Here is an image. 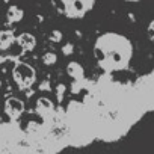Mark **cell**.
<instances>
[{
  "label": "cell",
  "mask_w": 154,
  "mask_h": 154,
  "mask_svg": "<svg viewBox=\"0 0 154 154\" xmlns=\"http://www.w3.org/2000/svg\"><path fill=\"white\" fill-rule=\"evenodd\" d=\"M92 51L98 68L106 72L127 69L134 54L133 42L118 32H104L98 35Z\"/></svg>",
  "instance_id": "cell-1"
},
{
  "label": "cell",
  "mask_w": 154,
  "mask_h": 154,
  "mask_svg": "<svg viewBox=\"0 0 154 154\" xmlns=\"http://www.w3.org/2000/svg\"><path fill=\"white\" fill-rule=\"evenodd\" d=\"M53 9L69 20L85 18L95 6L97 0H50Z\"/></svg>",
  "instance_id": "cell-2"
},
{
  "label": "cell",
  "mask_w": 154,
  "mask_h": 154,
  "mask_svg": "<svg viewBox=\"0 0 154 154\" xmlns=\"http://www.w3.org/2000/svg\"><path fill=\"white\" fill-rule=\"evenodd\" d=\"M12 80L20 91H26L36 82V71L27 62L17 60L12 66Z\"/></svg>",
  "instance_id": "cell-3"
},
{
  "label": "cell",
  "mask_w": 154,
  "mask_h": 154,
  "mask_svg": "<svg viewBox=\"0 0 154 154\" xmlns=\"http://www.w3.org/2000/svg\"><path fill=\"white\" fill-rule=\"evenodd\" d=\"M5 112H6V115L9 118L17 119L24 112V103L20 98H17V97H9L5 101Z\"/></svg>",
  "instance_id": "cell-4"
},
{
  "label": "cell",
  "mask_w": 154,
  "mask_h": 154,
  "mask_svg": "<svg viewBox=\"0 0 154 154\" xmlns=\"http://www.w3.org/2000/svg\"><path fill=\"white\" fill-rule=\"evenodd\" d=\"M17 44L20 45L21 51L24 53H29V51H33L35 47H36V38L33 33H29V32H23L20 33L17 38H15Z\"/></svg>",
  "instance_id": "cell-5"
},
{
  "label": "cell",
  "mask_w": 154,
  "mask_h": 154,
  "mask_svg": "<svg viewBox=\"0 0 154 154\" xmlns=\"http://www.w3.org/2000/svg\"><path fill=\"white\" fill-rule=\"evenodd\" d=\"M66 74L71 77L72 80L82 82V80L85 79V68L82 66V63L75 62V60H71V62L66 65Z\"/></svg>",
  "instance_id": "cell-6"
},
{
  "label": "cell",
  "mask_w": 154,
  "mask_h": 154,
  "mask_svg": "<svg viewBox=\"0 0 154 154\" xmlns=\"http://www.w3.org/2000/svg\"><path fill=\"white\" fill-rule=\"evenodd\" d=\"M23 17H24V11H23V8H20L17 5H11L6 11V20H8L9 24L20 23L23 20Z\"/></svg>",
  "instance_id": "cell-7"
},
{
  "label": "cell",
  "mask_w": 154,
  "mask_h": 154,
  "mask_svg": "<svg viewBox=\"0 0 154 154\" xmlns=\"http://www.w3.org/2000/svg\"><path fill=\"white\" fill-rule=\"evenodd\" d=\"M53 101L50 100V98H47V97H39L38 100H36V112H39V113H48V112H53Z\"/></svg>",
  "instance_id": "cell-8"
},
{
  "label": "cell",
  "mask_w": 154,
  "mask_h": 154,
  "mask_svg": "<svg viewBox=\"0 0 154 154\" xmlns=\"http://www.w3.org/2000/svg\"><path fill=\"white\" fill-rule=\"evenodd\" d=\"M14 41H15V38H14L11 30H2L0 32V45H2V48H6Z\"/></svg>",
  "instance_id": "cell-9"
},
{
  "label": "cell",
  "mask_w": 154,
  "mask_h": 154,
  "mask_svg": "<svg viewBox=\"0 0 154 154\" xmlns=\"http://www.w3.org/2000/svg\"><path fill=\"white\" fill-rule=\"evenodd\" d=\"M41 59H42V63H44L45 66H53V65L57 62V54H56L54 51H45Z\"/></svg>",
  "instance_id": "cell-10"
},
{
  "label": "cell",
  "mask_w": 154,
  "mask_h": 154,
  "mask_svg": "<svg viewBox=\"0 0 154 154\" xmlns=\"http://www.w3.org/2000/svg\"><path fill=\"white\" fill-rule=\"evenodd\" d=\"M62 38H63V35H62V32H60V30H57V29L51 30V32H50V35H48V41H50V42H53V44L60 42V41H62Z\"/></svg>",
  "instance_id": "cell-11"
},
{
  "label": "cell",
  "mask_w": 154,
  "mask_h": 154,
  "mask_svg": "<svg viewBox=\"0 0 154 154\" xmlns=\"http://www.w3.org/2000/svg\"><path fill=\"white\" fill-rule=\"evenodd\" d=\"M54 92H56L57 101H62V100H63V97H65V92H66V85H63V83H57V86H56Z\"/></svg>",
  "instance_id": "cell-12"
},
{
  "label": "cell",
  "mask_w": 154,
  "mask_h": 154,
  "mask_svg": "<svg viewBox=\"0 0 154 154\" xmlns=\"http://www.w3.org/2000/svg\"><path fill=\"white\" fill-rule=\"evenodd\" d=\"M72 53H74V44L66 42V44L62 45V54H63V56H71Z\"/></svg>",
  "instance_id": "cell-13"
},
{
  "label": "cell",
  "mask_w": 154,
  "mask_h": 154,
  "mask_svg": "<svg viewBox=\"0 0 154 154\" xmlns=\"http://www.w3.org/2000/svg\"><path fill=\"white\" fill-rule=\"evenodd\" d=\"M38 89L41 91V92H51V83H50V80H42L41 83H39V86H38Z\"/></svg>",
  "instance_id": "cell-14"
},
{
  "label": "cell",
  "mask_w": 154,
  "mask_h": 154,
  "mask_svg": "<svg viewBox=\"0 0 154 154\" xmlns=\"http://www.w3.org/2000/svg\"><path fill=\"white\" fill-rule=\"evenodd\" d=\"M152 24H154V23L149 21V26H148V38H149L151 41H152Z\"/></svg>",
  "instance_id": "cell-15"
},
{
  "label": "cell",
  "mask_w": 154,
  "mask_h": 154,
  "mask_svg": "<svg viewBox=\"0 0 154 154\" xmlns=\"http://www.w3.org/2000/svg\"><path fill=\"white\" fill-rule=\"evenodd\" d=\"M128 18H130L131 21H136V17H134V14H131V12L128 14Z\"/></svg>",
  "instance_id": "cell-16"
},
{
  "label": "cell",
  "mask_w": 154,
  "mask_h": 154,
  "mask_svg": "<svg viewBox=\"0 0 154 154\" xmlns=\"http://www.w3.org/2000/svg\"><path fill=\"white\" fill-rule=\"evenodd\" d=\"M122 2H128V3H137L140 0H122Z\"/></svg>",
  "instance_id": "cell-17"
},
{
  "label": "cell",
  "mask_w": 154,
  "mask_h": 154,
  "mask_svg": "<svg viewBox=\"0 0 154 154\" xmlns=\"http://www.w3.org/2000/svg\"><path fill=\"white\" fill-rule=\"evenodd\" d=\"M0 88H2V80H0Z\"/></svg>",
  "instance_id": "cell-18"
}]
</instances>
